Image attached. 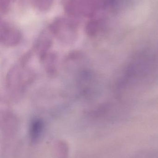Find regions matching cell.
Listing matches in <instances>:
<instances>
[{"label":"cell","instance_id":"6da1fadb","mask_svg":"<svg viewBox=\"0 0 158 158\" xmlns=\"http://www.w3.org/2000/svg\"><path fill=\"white\" fill-rule=\"evenodd\" d=\"M31 57V53L24 55L7 73L6 86L13 95L22 94L34 79V72L28 64Z\"/></svg>","mask_w":158,"mask_h":158},{"label":"cell","instance_id":"7a4b0ae2","mask_svg":"<svg viewBox=\"0 0 158 158\" xmlns=\"http://www.w3.org/2000/svg\"><path fill=\"white\" fill-rule=\"evenodd\" d=\"M51 30L54 35L66 44L72 43L77 38L76 27L67 21L58 20L53 24Z\"/></svg>","mask_w":158,"mask_h":158},{"label":"cell","instance_id":"3957f363","mask_svg":"<svg viewBox=\"0 0 158 158\" xmlns=\"http://www.w3.org/2000/svg\"><path fill=\"white\" fill-rule=\"evenodd\" d=\"M1 43L7 47H15L21 40V34L15 27L6 24H2L1 28Z\"/></svg>","mask_w":158,"mask_h":158}]
</instances>
